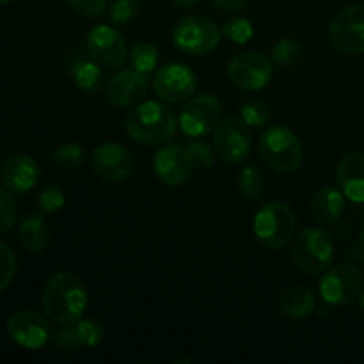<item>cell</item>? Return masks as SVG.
<instances>
[{
	"mask_svg": "<svg viewBox=\"0 0 364 364\" xmlns=\"http://www.w3.org/2000/svg\"><path fill=\"white\" fill-rule=\"evenodd\" d=\"M171 2H174L176 6H180V7H192V6H196L199 0H171Z\"/></svg>",
	"mask_w": 364,
	"mask_h": 364,
	"instance_id": "obj_39",
	"label": "cell"
},
{
	"mask_svg": "<svg viewBox=\"0 0 364 364\" xmlns=\"http://www.w3.org/2000/svg\"><path fill=\"white\" fill-rule=\"evenodd\" d=\"M16 274V256L7 244L0 242V291L6 290Z\"/></svg>",
	"mask_w": 364,
	"mask_h": 364,
	"instance_id": "obj_33",
	"label": "cell"
},
{
	"mask_svg": "<svg viewBox=\"0 0 364 364\" xmlns=\"http://www.w3.org/2000/svg\"><path fill=\"white\" fill-rule=\"evenodd\" d=\"M66 4L85 18H98L107 9V0H66Z\"/></svg>",
	"mask_w": 364,
	"mask_h": 364,
	"instance_id": "obj_36",
	"label": "cell"
},
{
	"mask_svg": "<svg viewBox=\"0 0 364 364\" xmlns=\"http://www.w3.org/2000/svg\"><path fill=\"white\" fill-rule=\"evenodd\" d=\"M336 181L350 201L364 203V153H348L340 160Z\"/></svg>",
	"mask_w": 364,
	"mask_h": 364,
	"instance_id": "obj_20",
	"label": "cell"
},
{
	"mask_svg": "<svg viewBox=\"0 0 364 364\" xmlns=\"http://www.w3.org/2000/svg\"><path fill=\"white\" fill-rule=\"evenodd\" d=\"M130 63L135 71L149 77L155 71L156 63H159V50L148 41L135 43L130 52Z\"/></svg>",
	"mask_w": 364,
	"mask_h": 364,
	"instance_id": "obj_25",
	"label": "cell"
},
{
	"mask_svg": "<svg viewBox=\"0 0 364 364\" xmlns=\"http://www.w3.org/2000/svg\"><path fill=\"white\" fill-rule=\"evenodd\" d=\"M7 333L14 343L27 350H38V348L45 347L53 336L46 318H43L39 313L28 311V309L11 315L9 322H7Z\"/></svg>",
	"mask_w": 364,
	"mask_h": 364,
	"instance_id": "obj_15",
	"label": "cell"
},
{
	"mask_svg": "<svg viewBox=\"0 0 364 364\" xmlns=\"http://www.w3.org/2000/svg\"><path fill=\"white\" fill-rule=\"evenodd\" d=\"M223 32L230 41L237 43V45H245V43L251 41L252 34H255V28H252V23L247 18L237 16L226 21Z\"/></svg>",
	"mask_w": 364,
	"mask_h": 364,
	"instance_id": "obj_31",
	"label": "cell"
},
{
	"mask_svg": "<svg viewBox=\"0 0 364 364\" xmlns=\"http://www.w3.org/2000/svg\"><path fill=\"white\" fill-rule=\"evenodd\" d=\"M263 162L277 173H294L302 164V144L297 135L283 124L269 127L258 141Z\"/></svg>",
	"mask_w": 364,
	"mask_h": 364,
	"instance_id": "obj_3",
	"label": "cell"
},
{
	"mask_svg": "<svg viewBox=\"0 0 364 364\" xmlns=\"http://www.w3.org/2000/svg\"><path fill=\"white\" fill-rule=\"evenodd\" d=\"M255 235L267 249L277 251L291 242L297 230V215L294 210L281 201L263 205L255 217Z\"/></svg>",
	"mask_w": 364,
	"mask_h": 364,
	"instance_id": "obj_4",
	"label": "cell"
},
{
	"mask_svg": "<svg viewBox=\"0 0 364 364\" xmlns=\"http://www.w3.org/2000/svg\"><path fill=\"white\" fill-rule=\"evenodd\" d=\"M43 311L52 322L71 323L84 316L87 290L80 277L71 272H59L46 283L41 297Z\"/></svg>",
	"mask_w": 364,
	"mask_h": 364,
	"instance_id": "obj_1",
	"label": "cell"
},
{
	"mask_svg": "<svg viewBox=\"0 0 364 364\" xmlns=\"http://www.w3.org/2000/svg\"><path fill=\"white\" fill-rule=\"evenodd\" d=\"M220 107L219 100L215 96L201 95L192 98L187 105L183 107L180 114V128L188 137H203V135L212 134L217 124L220 123Z\"/></svg>",
	"mask_w": 364,
	"mask_h": 364,
	"instance_id": "obj_13",
	"label": "cell"
},
{
	"mask_svg": "<svg viewBox=\"0 0 364 364\" xmlns=\"http://www.w3.org/2000/svg\"><path fill=\"white\" fill-rule=\"evenodd\" d=\"M64 203H66L64 192L55 185H50V187L43 188L41 194H39L38 208L41 213H57L63 208Z\"/></svg>",
	"mask_w": 364,
	"mask_h": 364,
	"instance_id": "obj_35",
	"label": "cell"
},
{
	"mask_svg": "<svg viewBox=\"0 0 364 364\" xmlns=\"http://www.w3.org/2000/svg\"><path fill=\"white\" fill-rule=\"evenodd\" d=\"M238 188L245 198L258 199L262 198L267 188L265 176L262 171L255 166H245L238 174Z\"/></svg>",
	"mask_w": 364,
	"mask_h": 364,
	"instance_id": "obj_26",
	"label": "cell"
},
{
	"mask_svg": "<svg viewBox=\"0 0 364 364\" xmlns=\"http://www.w3.org/2000/svg\"><path fill=\"white\" fill-rule=\"evenodd\" d=\"M0 180L4 187L13 194H27L39 180L38 162L25 153L9 156L0 171Z\"/></svg>",
	"mask_w": 364,
	"mask_h": 364,
	"instance_id": "obj_18",
	"label": "cell"
},
{
	"mask_svg": "<svg viewBox=\"0 0 364 364\" xmlns=\"http://www.w3.org/2000/svg\"><path fill=\"white\" fill-rule=\"evenodd\" d=\"M270 117H272V114H270L269 103H265L263 100L251 98L242 105V119L249 127H265Z\"/></svg>",
	"mask_w": 364,
	"mask_h": 364,
	"instance_id": "obj_28",
	"label": "cell"
},
{
	"mask_svg": "<svg viewBox=\"0 0 364 364\" xmlns=\"http://www.w3.org/2000/svg\"><path fill=\"white\" fill-rule=\"evenodd\" d=\"M316 308V299L309 288L304 287H294L290 290L284 291L279 299V311L283 313L287 318L297 320L306 318L311 315Z\"/></svg>",
	"mask_w": 364,
	"mask_h": 364,
	"instance_id": "obj_22",
	"label": "cell"
},
{
	"mask_svg": "<svg viewBox=\"0 0 364 364\" xmlns=\"http://www.w3.org/2000/svg\"><path fill=\"white\" fill-rule=\"evenodd\" d=\"M345 213L343 192L333 187L320 188L311 199V215L322 226H334Z\"/></svg>",
	"mask_w": 364,
	"mask_h": 364,
	"instance_id": "obj_21",
	"label": "cell"
},
{
	"mask_svg": "<svg viewBox=\"0 0 364 364\" xmlns=\"http://www.w3.org/2000/svg\"><path fill=\"white\" fill-rule=\"evenodd\" d=\"M52 340L55 347L63 350L92 348L103 341V327L92 318H80L77 322L63 323Z\"/></svg>",
	"mask_w": 364,
	"mask_h": 364,
	"instance_id": "obj_19",
	"label": "cell"
},
{
	"mask_svg": "<svg viewBox=\"0 0 364 364\" xmlns=\"http://www.w3.org/2000/svg\"><path fill=\"white\" fill-rule=\"evenodd\" d=\"M361 244L364 245V224H363V228H361Z\"/></svg>",
	"mask_w": 364,
	"mask_h": 364,
	"instance_id": "obj_41",
	"label": "cell"
},
{
	"mask_svg": "<svg viewBox=\"0 0 364 364\" xmlns=\"http://www.w3.org/2000/svg\"><path fill=\"white\" fill-rule=\"evenodd\" d=\"M217 155L228 164H240L249 156L252 148V137L249 124L240 117H226L220 121L213 134Z\"/></svg>",
	"mask_w": 364,
	"mask_h": 364,
	"instance_id": "obj_9",
	"label": "cell"
},
{
	"mask_svg": "<svg viewBox=\"0 0 364 364\" xmlns=\"http://www.w3.org/2000/svg\"><path fill=\"white\" fill-rule=\"evenodd\" d=\"M124 128L141 144L162 146L174 137L178 121L173 110L164 103L142 102L127 114Z\"/></svg>",
	"mask_w": 364,
	"mask_h": 364,
	"instance_id": "obj_2",
	"label": "cell"
},
{
	"mask_svg": "<svg viewBox=\"0 0 364 364\" xmlns=\"http://www.w3.org/2000/svg\"><path fill=\"white\" fill-rule=\"evenodd\" d=\"M100 68L102 66H98L92 59H75L70 66V75L80 91L95 95L103 87V73Z\"/></svg>",
	"mask_w": 364,
	"mask_h": 364,
	"instance_id": "obj_24",
	"label": "cell"
},
{
	"mask_svg": "<svg viewBox=\"0 0 364 364\" xmlns=\"http://www.w3.org/2000/svg\"><path fill=\"white\" fill-rule=\"evenodd\" d=\"M212 2L224 11H240L247 7L252 0H212Z\"/></svg>",
	"mask_w": 364,
	"mask_h": 364,
	"instance_id": "obj_37",
	"label": "cell"
},
{
	"mask_svg": "<svg viewBox=\"0 0 364 364\" xmlns=\"http://www.w3.org/2000/svg\"><path fill=\"white\" fill-rule=\"evenodd\" d=\"M18 237H20V245L25 251L32 252V255H38L48 244L50 231L41 217L28 215L21 220Z\"/></svg>",
	"mask_w": 364,
	"mask_h": 364,
	"instance_id": "obj_23",
	"label": "cell"
},
{
	"mask_svg": "<svg viewBox=\"0 0 364 364\" xmlns=\"http://www.w3.org/2000/svg\"><path fill=\"white\" fill-rule=\"evenodd\" d=\"M363 290V274L352 263H340L320 279V295L329 306H345L359 297Z\"/></svg>",
	"mask_w": 364,
	"mask_h": 364,
	"instance_id": "obj_8",
	"label": "cell"
},
{
	"mask_svg": "<svg viewBox=\"0 0 364 364\" xmlns=\"http://www.w3.org/2000/svg\"><path fill=\"white\" fill-rule=\"evenodd\" d=\"M198 87L196 73L180 63L166 64L153 78V89L156 96L167 103H183L192 98Z\"/></svg>",
	"mask_w": 364,
	"mask_h": 364,
	"instance_id": "obj_12",
	"label": "cell"
},
{
	"mask_svg": "<svg viewBox=\"0 0 364 364\" xmlns=\"http://www.w3.org/2000/svg\"><path fill=\"white\" fill-rule=\"evenodd\" d=\"M228 78L242 91H259L272 78V64L263 53H238L228 64Z\"/></svg>",
	"mask_w": 364,
	"mask_h": 364,
	"instance_id": "obj_10",
	"label": "cell"
},
{
	"mask_svg": "<svg viewBox=\"0 0 364 364\" xmlns=\"http://www.w3.org/2000/svg\"><path fill=\"white\" fill-rule=\"evenodd\" d=\"M220 28L205 16H185L174 25L173 43L187 55H208L219 46Z\"/></svg>",
	"mask_w": 364,
	"mask_h": 364,
	"instance_id": "obj_6",
	"label": "cell"
},
{
	"mask_svg": "<svg viewBox=\"0 0 364 364\" xmlns=\"http://www.w3.org/2000/svg\"><path fill=\"white\" fill-rule=\"evenodd\" d=\"M333 45L345 53H364V4L338 11L329 25Z\"/></svg>",
	"mask_w": 364,
	"mask_h": 364,
	"instance_id": "obj_7",
	"label": "cell"
},
{
	"mask_svg": "<svg viewBox=\"0 0 364 364\" xmlns=\"http://www.w3.org/2000/svg\"><path fill=\"white\" fill-rule=\"evenodd\" d=\"M185 149L194 169H210L213 166V151L206 142L191 141Z\"/></svg>",
	"mask_w": 364,
	"mask_h": 364,
	"instance_id": "obj_32",
	"label": "cell"
},
{
	"mask_svg": "<svg viewBox=\"0 0 364 364\" xmlns=\"http://www.w3.org/2000/svg\"><path fill=\"white\" fill-rule=\"evenodd\" d=\"M91 167L102 180L121 183L135 173V159L124 146L103 142L92 149Z\"/></svg>",
	"mask_w": 364,
	"mask_h": 364,
	"instance_id": "obj_11",
	"label": "cell"
},
{
	"mask_svg": "<svg viewBox=\"0 0 364 364\" xmlns=\"http://www.w3.org/2000/svg\"><path fill=\"white\" fill-rule=\"evenodd\" d=\"M334 258V240L327 231L308 228L295 237L291 259L301 272L316 276L329 269Z\"/></svg>",
	"mask_w": 364,
	"mask_h": 364,
	"instance_id": "obj_5",
	"label": "cell"
},
{
	"mask_svg": "<svg viewBox=\"0 0 364 364\" xmlns=\"http://www.w3.org/2000/svg\"><path fill=\"white\" fill-rule=\"evenodd\" d=\"M11 0H0V4H9Z\"/></svg>",
	"mask_w": 364,
	"mask_h": 364,
	"instance_id": "obj_42",
	"label": "cell"
},
{
	"mask_svg": "<svg viewBox=\"0 0 364 364\" xmlns=\"http://www.w3.org/2000/svg\"><path fill=\"white\" fill-rule=\"evenodd\" d=\"M359 306H361V309L364 311V288L361 290V294H359Z\"/></svg>",
	"mask_w": 364,
	"mask_h": 364,
	"instance_id": "obj_40",
	"label": "cell"
},
{
	"mask_svg": "<svg viewBox=\"0 0 364 364\" xmlns=\"http://www.w3.org/2000/svg\"><path fill=\"white\" fill-rule=\"evenodd\" d=\"M139 9V0H114L109 7V21L116 27H124L137 16Z\"/></svg>",
	"mask_w": 364,
	"mask_h": 364,
	"instance_id": "obj_29",
	"label": "cell"
},
{
	"mask_svg": "<svg viewBox=\"0 0 364 364\" xmlns=\"http://www.w3.org/2000/svg\"><path fill=\"white\" fill-rule=\"evenodd\" d=\"M153 169H155L156 178L164 185L178 187V185H183L191 178L194 167L188 160L185 146L178 144V142H171V144L162 146L156 151L155 159H153Z\"/></svg>",
	"mask_w": 364,
	"mask_h": 364,
	"instance_id": "obj_16",
	"label": "cell"
},
{
	"mask_svg": "<svg viewBox=\"0 0 364 364\" xmlns=\"http://www.w3.org/2000/svg\"><path fill=\"white\" fill-rule=\"evenodd\" d=\"M85 153L75 142H66V144L57 146L52 151V162L59 169H78L84 164Z\"/></svg>",
	"mask_w": 364,
	"mask_h": 364,
	"instance_id": "obj_27",
	"label": "cell"
},
{
	"mask_svg": "<svg viewBox=\"0 0 364 364\" xmlns=\"http://www.w3.org/2000/svg\"><path fill=\"white\" fill-rule=\"evenodd\" d=\"M348 256H352V258H354L355 262L363 263V265H364V245L359 244L358 247H354L350 252H348Z\"/></svg>",
	"mask_w": 364,
	"mask_h": 364,
	"instance_id": "obj_38",
	"label": "cell"
},
{
	"mask_svg": "<svg viewBox=\"0 0 364 364\" xmlns=\"http://www.w3.org/2000/svg\"><path fill=\"white\" fill-rule=\"evenodd\" d=\"M302 57V45L295 39L284 38L272 48V59L279 66H294Z\"/></svg>",
	"mask_w": 364,
	"mask_h": 364,
	"instance_id": "obj_30",
	"label": "cell"
},
{
	"mask_svg": "<svg viewBox=\"0 0 364 364\" xmlns=\"http://www.w3.org/2000/svg\"><path fill=\"white\" fill-rule=\"evenodd\" d=\"M87 50L91 59L105 70H117L127 60V43L110 25H98L87 34Z\"/></svg>",
	"mask_w": 364,
	"mask_h": 364,
	"instance_id": "obj_14",
	"label": "cell"
},
{
	"mask_svg": "<svg viewBox=\"0 0 364 364\" xmlns=\"http://www.w3.org/2000/svg\"><path fill=\"white\" fill-rule=\"evenodd\" d=\"M148 95V77L135 70H123L114 75L105 87V96L112 105H137Z\"/></svg>",
	"mask_w": 364,
	"mask_h": 364,
	"instance_id": "obj_17",
	"label": "cell"
},
{
	"mask_svg": "<svg viewBox=\"0 0 364 364\" xmlns=\"http://www.w3.org/2000/svg\"><path fill=\"white\" fill-rule=\"evenodd\" d=\"M16 201L13 198V192L0 187V235L9 231L16 220Z\"/></svg>",
	"mask_w": 364,
	"mask_h": 364,
	"instance_id": "obj_34",
	"label": "cell"
}]
</instances>
